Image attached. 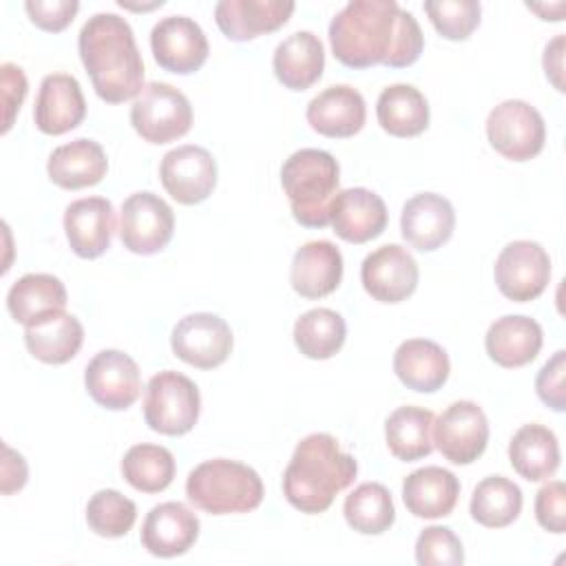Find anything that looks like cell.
Returning a JSON list of instances; mask_svg holds the SVG:
<instances>
[{
	"instance_id": "cell-4",
	"label": "cell",
	"mask_w": 566,
	"mask_h": 566,
	"mask_svg": "<svg viewBox=\"0 0 566 566\" xmlns=\"http://www.w3.org/2000/svg\"><path fill=\"white\" fill-rule=\"evenodd\" d=\"M338 161L318 148H301L281 166V186L287 195L292 217L305 228L332 223V203L338 195Z\"/></svg>"
},
{
	"instance_id": "cell-23",
	"label": "cell",
	"mask_w": 566,
	"mask_h": 566,
	"mask_svg": "<svg viewBox=\"0 0 566 566\" xmlns=\"http://www.w3.org/2000/svg\"><path fill=\"white\" fill-rule=\"evenodd\" d=\"M332 228L343 241L367 243L387 228V206L367 188L340 190L332 203Z\"/></svg>"
},
{
	"instance_id": "cell-12",
	"label": "cell",
	"mask_w": 566,
	"mask_h": 566,
	"mask_svg": "<svg viewBox=\"0 0 566 566\" xmlns=\"http://www.w3.org/2000/svg\"><path fill=\"white\" fill-rule=\"evenodd\" d=\"M493 276L506 298L515 303L533 301L546 290L551 279L548 252L537 241H511L497 254Z\"/></svg>"
},
{
	"instance_id": "cell-1",
	"label": "cell",
	"mask_w": 566,
	"mask_h": 566,
	"mask_svg": "<svg viewBox=\"0 0 566 566\" xmlns=\"http://www.w3.org/2000/svg\"><path fill=\"white\" fill-rule=\"evenodd\" d=\"M334 57L349 69L411 66L424 46L418 20L396 0H352L329 22Z\"/></svg>"
},
{
	"instance_id": "cell-41",
	"label": "cell",
	"mask_w": 566,
	"mask_h": 566,
	"mask_svg": "<svg viewBox=\"0 0 566 566\" xmlns=\"http://www.w3.org/2000/svg\"><path fill=\"white\" fill-rule=\"evenodd\" d=\"M416 562L420 566H460L464 562L462 542L447 526H427L416 539Z\"/></svg>"
},
{
	"instance_id": "cell-28",
	"label": "cell",
	"mask_w": 566,
	"mask_h": 566,
	"mask_svg": "<svg viewBox=\"0 0 566 566\" xmlns=\"http://www.w3.org/2000/svg\"><path fill=\"white\" fill-rule=\"evenodd\" d=\"M394 371L398 380L413 391H438L451 371L447 352L429 338H409L394 352Z\"/></svg>"
},
{
	"instance_id": "cell-31",
	"label": "cell",
	"mask_w": 566,
	"mask_h": 566,
	"mask_svg": "<svg viewBox=\"0 0 566 566\" xmlns=\"http://www.w3.org/2000/svg\"><path fill=\"white\" fill-rule=\"evenodd\" d=\"M84 343L82 323L69 314L57 312L44 321L24 327V345L29 354L46 365H64L77 356Z\"/></svg>"
},
{
	"instance_id": "cell-37",
	"label": "cell",
	"mask_w": 566,
	"mask_h": 566,
	"mask_svg": "<svg viewBox=\"0 0 566 566\" xmlns=\"http://www.w3.org/2000/svg\"><path fill=\"white\" fill-rule=\"evenodd\" d=\"M343 515L356 533L380 535L391 528L396 509L387 486L378 482H363L345 497Z\"/></svg>"
},
{
	"instance_id": "cell-7",
	"label": "cell",
	"mask_w": 566,
	"mask_h": 566,
	"mask_svg": "<svg viewBox=\"0 0 566 566\" xmlns=\"http://www.w3.org/2000/svg\"><path fill=\"white\" fill-rule=\"evenodd\" d=\"M130 124L144 142L168 144L190 130L192 106L179 88L148 82L130 106Z\"/></svg>"
},
{
	"instance_id": "cell-9",
	"label": "cell",
	"mask_w": 566,
	"mask_h": 566,
	"mask_svg": "<svg viewBox=\"0 0 566 566\" xmlns=\"http://www.w3.org/2000/svg\"><path fill=\"white\" fill-rule=\"evenodd\" d=\"M175 232L172 208L155 192L142 190L124 199L119 210V239L133 254L161 252Z\"/></svg>"
},
{
	"instance_id": "cell-42",
	"label": "cell",
	"mask_w": 566,
	"mask_h": 566,
	"mask_svg": "<svg viewBox=\"0 0 566 566\" xmlns=\"http://www.w3.org/2000/svg\"><path fill=\"white\" fill-rule=\"evenodd\" d=\"M535 517L551 533L559 535L566 531V484L562 480H553L537 491Z\"/></svg>"
},
{
	"instance_id": "cell-43",
	"label": "cell",
	"mask_w": 566,
	"mask_h": 566,
	"mask_svg": "<svg viewBox=\"0 0 566 566\" xmlns=\"http://www.w3.org/2000/svg\"><path fill=\"white\" fill-rule=\"evenodd\" d=\"M564 374H566V352H555L535 378V391L539 400L553 411L566 409V391H564Z\"/></svg>"
},
{
	"instance_id": "cell-39",
	"label": "cell",
	"mask_w": 566,
	"mask_h": 566,
	"mask_svg": "<svg viewBox=\"0 0 566 566\" xmlns=\"http://www.w3.org/2000/svg\"><path fill=\"white\" fill-rule=\"evenodd\" d=\"M137 520L133 500L115 489H102L86 504V524L99 537H124Z\"/></svg>"
},
{
	"instance_id": "cell-19",
	"label": "cell",
	"mask_w": 566,
	"mask_h": 566,
	"mask_svg": "<svg viewBox=\"0 0 566 566\" xmlns=\"http://www.w3.org/2000/svg\"><path fill=\"white\" fill-rule=\"evenodd\" d=\"M115 230L113 203L104 197L75 199L64 210V232L80 259H97L111 248Z\"/></svg>"
},
{
	"instance_id": "cell-20",
	"label": "cell",
	"mask_w": 566,
	"mask_h": 566,
	"mask_svg": "<svg viewBox=\"0 0 566 566\" xmlns=\"http://www.w3.org/2000/svg\"><path fill=\"white\" fill-rule=\"evenodd\" d=\"M199 537L197 515L181 502L153 506L142 524V546L155 557H177L192 548Z\"/></svg>"
},
{
	"instance_id": "cell-2",
	"label": "cell",
	"mask_w": 566,
	"mask_h": 566,
	"mask_svg": "<svg viewBox=\"0 0 566 566\" xmlns=\"http://www.w3.org/2000/svg\"><path fill=\"white\" fill-rule=\"evenodd\" d=\"M80 60L99 99L122 104L142 93L144 60L130 24L117 13H95L77 35Z\"/></svg>"
},
{
	"instance_id": "cell-25",
	"label": "cell",
	"mask_w": 566,
	"mask_h": 566,
	"mask_svg": "<svg viewBox=\"0 0 566 566\" xmlns=\"http://www.w3.org/2000/svg\"><path fill=\"white\" fill-rule=\"evenodd\" d=\"M544 343L542 327L535 318L522 314H506L491 323L484 347L489 358L506 369L524 367L537 358Z\"/></svg>"
},
{
	"instance_id": "cell-32",
	"label": "cell",
	"mask_w": 566,
	"mask_h": 566,
	"mask_svg": "<svg viewBox=\"0 0 566 566\" xmlns=\"http://www.w3.org/2000/svg\"><path fill=\"white\" fill-rule=\"evenodd\" d=\"M509 460L524 480H548L559 467V444L555 433L537 422L520 427L509 442Z\"/></svg>"
},
{
	"instance_id": "cell-35",
	"label": "cell",
	"mask_w": 566,
	"mask_h": 566,
	"mask_svg": "<svg viewBox=\"0 0 566 566\" xmlns=\"http://www.w3.org/2000/svg\"><path fill=\"white\" fill-rule=\"evenodd\" d=\"M345 336V318L329 307L307 310L294 323V345L312 360H327L338 354Z\"/></svg>"
},
{
	"instance_id": "cell-17",
	"label": "cell",
	"mask_w": 566,
	"mask_h": 566,
	"mask_svg": "<svg viewBox=\"0 0 566 566\" xmlns=\"http://www.w3.org/2000/svg\"><path fill=\"white\" fill-rule=\"evenodd\" d=\"M455 228V210L451 201L436 192L413 195L400 212L402 239L420 250L433 252L442 248Z\"/></svg>"
},
{
	"instance_id": "cell-21",
	"label": "cell",
	"mask_w": 566,
	"mask_h": 566,
	"mask_svg": "<svg viewBox=\"0 0 566 566\" xmlns=\"http://www.w3.org/2000/svg\"><path fill=\"white\" fill-rule=\"evenodd\" d=\"M294 11L287 0H221L214 20L228 40L245 42L281 29Z\"/></svg>"
},
{
	"instance_id": "cell-30",
	"label": "cell",
	"mask_w": 566,
	"mask_h": 566,
	"mask_svg": "<svg viewBox=\"0 0 566 566\" xmlns=\"http://www.w3.org/2000/svg\"><path fill=\"white\" fill-rule=\"evenodd\" d=\"M7 307L20 325L31 327L51 314L64 312L66 287L53 274H24L11 285L7 294Z\"/></svg>"
},
{
	"instance_id": "cell-16",
	"label": "cell",
	"mask_w": 566,
	"mask_h": 566,
	"mask_svg": "<svg viewBox=\"0 0 566 566\" xmlns=\"http://www.w3.org/2000/svg\"><path fill=\"white\" fill-rule=\"evenodd\" d=\"M365 292L380 303H400L418 287V263L398 243L380 245L369 252L360 265Z\"/></svg>"
},
{
	"instance_id": "cell-33",
	"label": "cell",
	"mask_w": 566,
	"mask_h": 566,
	"mask_svg": "<svg viewBox=\"0 0 566 566\" xmlns=\"http://www.w3.org/2000/svg\"><path fill=\"white\" fill-rule=\"evenodd\" d=\"M376 117L385 133L394 137H416L429 126V104L416 86L391 84L378 95Z\"/></svg>"
},
{
	"instance_id": "cell-6",
	"label": "cell",
	"mask_w": 566,
	"mask_h": 566,
	"mask_svg": "<svg viewBox=\"0 0 566 566\" xmlns=\"http://www.w3.org/2000/svg\"><path fill=\"white\" fill-rule=\"evenodd\" d=\"M201 411V396L197 385L172 369L155 374L144 394V420L146 424L164 436L188 433Z\"/></svg>"
},
{
	"instance_id": "cell-26",
	"label": "cell",
	"mask_w": 566,
	"mask_h": 566,
	"mask_svg": "<svg viewBox=\"0 0 566 566\" xmlns=\"http://www.w3.org/2000/svg\"><path fill=\"white\" fill-rule=\"evenodd\" d=\"M460 482L442 467H422L411 471L402 482V502L416 517L438 520L451 515L458 504Z\"/></svg>"
},
{
	"instance_id": "cell-46",
	"label": "cell",
	"mask_w": 566,
	"mask_h": 566,
	"mask_svg": "<svg viewBox=\"0 0 566 566\" xmlns=\"http://www.w3.org/2000/svg\"><path fill=\"white\" fill-rule=\"evenodd\" d=\"M29 469L24 458L9 444H2V493L11 495L27 484Z\"/></svg>"
},
{
	"instance_id": "cell-10",
	"label": "cell",
	"mask_w": 566,
	"mask_h": 566,
	"mask_svg": "<svg viewBox=\"0 0 566 566\" xmlns=\"http://www.w3.org/2000/svg\"><path fill=\"white\" fill-rule=\"evenodd\" d=\"M431 436L444 460L451 464H471L489 444V420L473 400H455L433 418Z\"/></svg>"
},
{
	"instance_id": "cell-11",
	"label": "cell",
	"mask_w": 566,
	"mask_h": 566,
	"mask_svg": "<svg viewBox=\"0 0 566 566\" xmlns=\"http://www.w3.org/2000/svg\"><path fill=\"white\" fill-rule=\"evenodd\" d=\"M234 338L230 325L212 312H195L184 316L170 334L172 354L197 367L214 369L223 365L232 352Z\"/></svg>"
},
{
	"instance_id": "cell-34",
	"label": "cell",
	"mask_w": 566,
	"mask_h": 566,
	"mask_svg": "<svg viewBox=\"0 0 566 566\" xmlns=\"http://www.w3.org/2000/svg\"><path fill=\"white\" fill-rule=\"evenodd\" d=\"M433 413L424 407H398L385 420V440L394 458L416 462L427 458L433 449Z\"/></svg>"
},
{
	"instance_id": "cell-14",
	"label": "cell",
	"mask_w": 566,
	"mask_h": 566,
	"mask_svg": "<svg viewBox=\"0 0 566 566\" xmlns=\"http://www.w3.org/2000/svg\"><path fill=\"white\" fill-rule=\"evenodd\" d=\"M84 387L99 407L124 411L142 394L139 367L119 349H102L86 365Z\"/></svg>"
},
{
	"instance_id": "cell-22",
	"label": "cell",
	"mask_w": 566,
	"mask_h": 566,
	"mask_svg": "<svg viewBox=\"0 0 566 566\" xmlns=\"http://www.w3.org/2000/svg\"><path fill=\"white\" fill-rule=\"evenodd\" d=\"M343 279V254L332 241H307L294 252L290 285L303 298L332 294Z\"/></svg>"
},
{
	"instance_id": "cell-5",
	"label": "cell",
	"mask_w": 566,
	"mask_h": 566,
	"mask_svg": "<svg viewBox=\"0 0 566 566\" xmlns=\"http://www.w3.org/2000/svg\"><path fill=\"white\" fill-rule=\"evenodd\" d=\"M263 482L259 473L237 460L214 458L197 464L186 480L188 500L210 513H250L263 502Z\"/></svg>"
},
{
	"instance_id": "cell-38",
	"label": "cell",
	"mask_w": 566,
	"mask_h": 566,
	"mask_svg": "<svg viewBox=\"0 0 566 566\" xmlns=\"http://www.w3.org/2000/svg\"><path fill=\"white\" fill-rule=\"evenodd\" d=\"M122 475L142 493H159L175 478V458L166 447L142 442L124 453Z\"/></svg>"
},
{
	"instance_id": "cell-47",
	"label": "cell",
	"mask_w": 566,
	"mask_h": 566,
	"mask_svg": "<svg viewBox=\"0 0 566 566\" xmlns=\"http://www.w3.org/2000/svg\"><path fill=\"white\" fill-rule=\"evenodd\" d=\"M562 60H564V33H559L544 49V71H546V77L553 82V86L557 91H564V82H562L564 64H562Z\"/></svg>"
},
{
	"instance_id": "cell-45",
	"label": "cell",
	"mask_w": 566,
	"mask_h": 566,
	"mask_svg": "<svg viewBox=\"0 0 566 566\" xmlns=\"http://www.w3.org/2000/svg\"><path fill=\"white\" fill-rule=\"evenodd\" d=\"M0 75H2V106H4L2 133H7L13 126V117L20 111L29 86H27V77H24L22 69L11 62H4L0 66Z\"/></svg>"
},
{
	"instance_id": "cell-24",
	"label": "cell",
	"mask_w": 566,
	"mask_h": 566,
	"mask_svg": "<svg viewBox=\"0 0 566 566\" xmlns=\"http://www.w3.org/2000/svg\"><path fill=\"white\" fill-rule=\"evenodd\" d=\"M305 117L318 135L343 139L356 135L365 126L367 108L363 95L356 88L336 84L321 91L307 104Z\"/></svg>"
},
{
	"instance_id": "cell-36",
	"label": "cell",
	"mask_w": 566,
	"mask_h": 566,
	"mask_svg": "<svg viewBox=\"0 0 566 566\" xmlns=\"http://www.w3.org/2000/svg\"><path fill=\"white\" fill-rule=\"evenodd\" d=\"M522 491L504 475H489L473 489L471 517L486 528H504L522 513Z\"/></svg>"
},
{
	"instance_id": "cell-29",
	"label": "cell",
	"mask_w": 566,
	"mask_h": 566,
	"mask_svg": "<svg viewBox=\"0 0 566 566\" xmlns=\"http://www.w3.org/2000/svg\"><path fill=\"white\" fill-rule=\"evenodd\" d=\"M276 80L290 91H305L325 69V51L312 31H296L276 44L272 55Z\"/></svg>"
},
{
	"instance_id": "cell-8",
	"label": "cell",
	"mask_w": 566,
	"mask_h": 566,
	"mask_svg": "<svg viewBox=\"0 0 566 566\" xmlns=\"http://www.w3.org/2000/svg\"><path fill=\"white\" fill-rule=\"evenodd\" d=\"M486 137L495 153L511 161L537 157L546 142V124L535 106L524 99H506L486 117Z\"/></svg>"
},
{
	"instance_id": "cell-3",
	"label": "cell",
	"mask_w": 566,
	"mask_h": 566,
	"mask_svg": "<svg viewBox=\"0 0 566 566\" xmlns=\"http://www.w3.org/2000/svg\"><path fill=\"white\" fill-rule=\"evenodd\" d=\"M358 473L354 455L340 451L329 433L305 436L283 473V495L301 513H325L336 493L347 489Z\"/></svg>"
},
{
	"instance_id": "cell-44",
	"label": "cell",
	"mask_w": 566,
	"mask_h": 566,
	"mask_svg": "<svg viewBox=\"0 0 566 566\" xmlns=\"http://www.w3.org/2000/svg\"><path fill=\"white\" fill-rule=\"evenodd\" d=\"M24 9L38 29L49 33H60L73 22L80 9V2L77 0H27Z\"/></svg>"
},
{
	"instance_id": "cell-15",
	"label": "cell",
	"mask_w": 566,
	"mask_h": 566,
	"mask_svg": "<svg viewBox=\"0 0 566 566\" xmlns=\"http://www.w3.org/2000/svg\"><path fill=\"white\" fill-rule=\"evenodd\" d=\"M155 62L170 73L188 75L203 66L210 46L203 29L186 15H168L150 31Z\"/></svg>"
},
{
	"instance_id": "cell-27",
	"label": "cell",
	"mask_w": 566,
	"mask_h": 566,
	"mask_svg": "<svg viewBox=\"0 0 566 566\" xmlns=\"http://www.w3.org/2000/svg\"><path fill=\"white\" fill-rule=\"evenodd\" d=\"M108 159L104 148L86 137L57 146L46 161L49 179L64 190H80L106 177Z\"/></svg>"
},
{
	"instance_id": "cell-18",
	"label": "cell",
	"mask_w": 566,
	"mask_h": 566,
	"mask_svg": "<svg viewBox=\"0 0 566 566\" xmlns=\"http://www.w3.org/2000/svg\"><path fill=\"white\" fill-rule=\"evenodd\" d=\"M86 102L80 82L69 73H51L40 82L33 122L44 135H64L82 124Z\"/></svg>"
},
{
	"instance_id": "cell-40",
	"label": "cell",
	"mask_w": 566,
	"mask_h": 566,
	"mask_svg": "<svg viewBox=\"0 0 566 566\" xmlns=\"http://www.w3.org/2000/svg\"><path fill=\"white\" fill-rule=\"evenodd\" d=\"M424 11L447 40H467L480 24L482 7L475 0H427Z\"/></svg>"
},
{
	"instance_id": "cell-13",
	"label": "cell",
	"mask_w": 566,
	"mask_h": 566,
	"mask_svg": "<svg viewBox=\"0 0 566 566\" xmlns=\"http://www.w3.org/2000/svg\"><path fill=\"white\" fill-rule=\"evenodd\" d=\"M159 179L177 203L195 206L212 195L217 186V161L203 146H177L164 155Z\"/></svg>"
}]
</instances>
